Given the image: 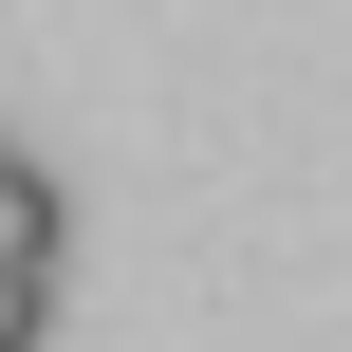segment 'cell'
<instances>
[{"label": "cell", "mask_w": 352, "mask_h": 352, "mask_svg": "<svg viewBox=\"0 0 352 352\" xmlns=\"http://www.w3.org/2000/svg\"><path fill=\"white\" fill-rule=\"evenodd\" d=\"M56 334V260H19V241H0V352H37Z\"/></svg>", "instance_id": "6da1fadb"}, {"label": "cell", "mask_w": 352, "mask_h": 352, "mask_svg": "<svg viewBox=\"0 0 352 352\" xmlns=\"http://www.w3.org/2000/svg\"><path fill=\"white\" fill-rule=\"evenodd\" d=\"M0 241H19V260H56V186H37V167H0Z\"/></svg>", "instance_id": "7a4b0ae2"}, {"label": "cell", "mask_w": 352, "mask_h": 352, "mask_svg": "<svg viewBox=\"0 0 352 352\" xmlns=\"http://www.w3.org/2000/svg\"><path fill=\"white\" fill-rule=\"evenodd\" d=\"M0 167H19V148H0Z\"/></svg>", "instance_id": "3957f363"}]
</instances>
